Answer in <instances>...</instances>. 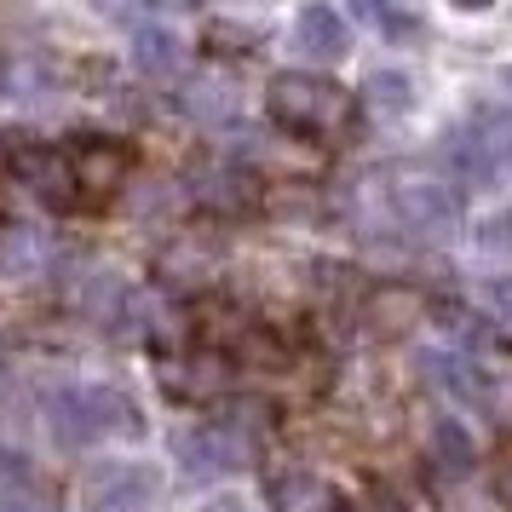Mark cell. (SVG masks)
Segmentation results:
<instances>
[{"instance_id":"obj_4","label":"cell","mask_w":512,"mask_h":512,"mask_svg":"<svg viewBox=\"0 0 512 512\" xmlns=\"http://www.w3.org/2000/svg\"><path fill=\"white\" fill-rule=\"evenodd\" d=\"M173 455H179V472L190 484H219L242 466H254L259 455V420H236V415H208L185 426L173 438Z\"/></svg>"},{"instance_id":"obj_9","label":"cell","mask_w":512,"mask_h":512,"mask_svg":"<svg viewBox=\"0 0 512 512\" xmlns=\"http://www.w3.org/2000/svg\"><path fill=\"white\" fill-rule=\"evenodd\" d=\"M52 259H58V248L47 231H35L24 219L0 225V277L6 282H41L52 271Z\"/></svg>"},{"instance_id":"obj_2","label":"cell","mask_w":512,"mask_h":512,"mask_svg":"<svg viewBox=\"0 0 512 512\" xmlns=\"http://www.w3.org/2000/svg\"><path fill=\"white\" fill-rule=\"evenodd\" d=\"M47 426L58 443L87 449V443H110V438H139L144 415L139 403L121 392V386H58L47 397Z\"/></svg>"},{"instance_id":"obj_1","label":"cell","mask_w":512,"mask_h":512,"mask_svg":"<svg viewBox=\"0 0 512 512\" xmlns=\"http://www.w3.org/2000/svg\"><path fill=\"white\" fill-rule=\"evenodd\" d=\"M369 196L386 208L392 231H409L420 242H449L461 231V196L426 167H409V162L386 167L380 179H369Z\"/></svg>"},{"instance_id":"obj_11","label":"cell","mask_w":512,"mask_h":512,"mask_svg":"<svg viewBox=\"0 0 512 512\" xmlns=\"http://www.w3.org/2000/svg\"><path fill=\"white\" fill-rule=\"evenodd\" d=\"M265 495H271V507L277 512H340L334 484L317 478L311 466H277V472L265 478Z\"/></svg>"},{"instance_id":"obj_8","label":"cell","mask_w":512,"mask_h":512,"mask_svg":"<svg viewBox=\"0 0 512 512\" xmlns=\"http://www.w3.org/2000/svg\"><path fill=\"white\" fill-rule=\"evenodd\" d=\"M6 173H12V185L35 190V196H47V202H70V162H64V150L58 144H12V156H6Z\"/></svg>"},{"instance_id":"obj_14","label":"cell","mask_w":512,"mask_h":512,"mask_svg":"<svg viewBox=\"0 0 512 512\" xmlns=\"http://www.w3.org/2000/svg\"><path fill=\"white\" fill-rule=\"evenodd\" d=\"M127 294H133V288H127L116 271H87V277H81V288H75V305H81L93 323H116L121 305H127Z\"/></svg>"},{"instance_id":"obj_10","label":"cell","mask_w":512,"mask_h":512,"mask_svg":"<svg viewBox=\"0 0 512 512\" xmlns=\"http://www.w3.org/2000/svg\"><path fill=\"white\" fill-rule=\"evenodd\" d=\"M294 52L311 58V64H334V58L351 52V24L334 6H305L294 18Z\"/></svg>"},{"instance_id":"obj_21","label":"cell","mask_w":512,"mask_h":512,"mask_svg":"<svg viewBox=\"0 0 512 512\" xmlns=\"http://www.w3.org/2000/svg\"><path fill=\"white\" fill-rule=\"evenodd\" d=\"M196 196H202V202H225V208H236V202L248 208V202H254V179H248V173H236V167H219Z\"/></svg>"},{"instance_id":"obj_6","label":"cell","mask_w":512,"mask_h":512,"mask_svg":"<svg viewBox=\"0 0 512 512\" xmlns=\"http://www.w3.org/2000/svg\"><path fill=\"white\" fill-rule=\"evenodd\" d=\"M162 478L139 461H104L81 478V512H156Z\"/></svg>"},{"instance_id":"obj_17","label":"cell","mask_w":512,"mask_h":512,"mask_svg":"<svg viewBox=\"0 0 512 512\" xmlns=\"http://www.w3.org/2000/svg\"><path fill=\"white\" fill-rule=\"evenodd\" d=\"M133 58H139V70H150V75H173V70H185V41H179L173 29L150 24V29H139Z\"/></svg>"},{"instance_id":"obj_25","label":"cell","mask_w":512,"mask_h":512,"mask_svg":"<svg viewBox=\"0 0 512 512\" xmlns=\"http://www.w3.org/2000/svg\"><path fill=\"white\" fill-rule=\"evenodd\" d=\"M478 242H484V248H512V213H501V219L478 225Z\"/></svg>"},{"instance_id":"obj_19","label":"cell","mask_w":512,"mask_h":512,"mask_svg":"<svg viewBox=\"0 0 512 512\" xmlns=\"http://www.w3.org/2000/svg\"><path fill=\"white\" fill-rule=\"evenodd\" d=\"M426 311L420 305V294L415 288H380L374 294V305H369V317H374V328H386V334H397V328H409Z\"/></svg>"},{"instance_id":"obj_23","label":"cell","mask_w":512,"mask_h":512,"mask_svg":"<svg viewBox=\"0 0 512 512\" xmlns=\"http://www.w3.org/2000/svg\"><path fill=\"white\" fill-rule=\"evenodd\" d=\"M484 305H489V317L512 334V277H489L484 282Z\"/></svg>"},{"instance_id":"obj_20","label":"cell","mask_w":512,"mask_h":512,"mask_svg":"<svg viewBox=\"0 0 512 512\" xmlns=\"http://www.w3.org/2000/svg\"><path fill=\"white\" fill-rule=\"evenodd\" d=\"M432 449H438V466H443V472H466V466H472V438H466V432H461L449 415L432 426Z\"/></svg>"},{"instance_id":"obj_5","label":"cell","mask_w":512,"mask_h":512,"mask_svg":"<svg viewBox=\"0 0 512 512\" xmlns=\"http://www.w3.org/2000/svg\"><path fill=\"white\" fill-rule=\"evenodd\" d=\"M443 162L455 167V179L472 190H495L512 179V116L507 110H478L443 139Z\"/></svg>"},{"instance_id":"obj_28","label":"cell","mask_w":512,"mask_h":512,"mask_svg":"<svg viewBox=\"0 0 512 512\" xmlns=\"http://www.w3.org/2000/svg\"><path fill=\"white\" fill-rule=\"evenodd\" d=\"M501 501H507V507H512V466H507V472H501Z\"/></svg>"},{"instance_id":"obj_12","label":"cell","mask_w":512,"mask_h":512,"mask_svg":"<svg viewBox=\"0 0 512 512\" xmlns=\"http://www.w3.org/2000/svg\"><path fill=\"white\" fill-rule=\"evenodd\" d=\"M162 386L173 397H219L225 386H231V369H225L219 351H196V357H185V363H167Z\"/></svg>"},{"instance_id":"obj_15","label":"cell","mask_w":512,"mask_h":512,"mask_svg":"<svg viewBox=\"0 0 512 512\" xmlns=\"http://www.w3.org/2000/svg\"><path fill=\"white\" fill-rule=\"evenodd\" d=\"M52 87H58V75H52L41 58H6V64H0V93L18 98V104H41Z\"/></svg>"},{"instance_id":"obj_29","label":"cell","mask_w":512,"mask_h":512,"mask_svg":"<svg viewBox=\"0 0 512 512\" xmlns=\"http://www.w3.org/2000/svg\"><path fill=\"white\" fill-rule=\"evenodd\" d=\"M340 512H351V507H340Z\"/></svg>"},{"instance_id":"obj_7","label":"cell","mask_w":512,"mask_h":512,"mask_svg":"<svg viewBox=\"0 0 512 512\" xmlns=\"http://www.w3.org/2000/svg\"><path fill=\"white\" fill-rule=\"evenodd\" d=\"M64 162H70V185L104 196V190L127 185V173H133V150H127L121 139H104V133H81V139L64 150Z\"/></svg>"},{"instance_id":"obj_3","label":"cell","mask_w":512,"mask_h":512,"mask_svg":"<svg viewBox=\"0 0 512 512\" xmlns=\"http://www.w3.org/2000/svg\"><path fill=\"white\" fill-rule=\"evenodd\" d=\"M265 110L277 121L282 133H294V139H328V133H340L351 116V93L340 81H328L317 70H282L271 75V87H265Z\"/></svg>"},{"instance_id":"obj_27","label":"cell","mask_w":512,"mask_h":512,"mask_svg":"<svg viewBox=\"0 0 512 512\" xmlns=\"http://www.w3.org/2000/svg\"><path fill=\"white\" fill-rule=\"evenodd\" d=\"M202 512H248V507H242V501H208Z\"/></svg>"},{"instance_id":"obj_16","label":"cell","mask_w":512,"mask_h":512,"mask_svg":"<svg viewBox=\"0 0 512 512\" xmlns=\"http://www.w3.org/2000/svg\"><path fill=\"white\" fill-rule=\"evenodd\" d=\"M363 93H369V110L374 116H386V121H397V116L415 110V81H409L403 70H374Z\"/></svg>"},{"instance_id":"obj_22","label":"cell","mask_w":512,"mask_h":512,"mask_svg":"<svg viewBox=\"0 0 512 512\" xmlns=\"http://www.w3.org/2000/svg\"><path fill=\"white\" fill-rule=\"evenodd\" d=\"M185 104H190V116H213V121L236 110V98H231V87H225V81H196Z\"/></svg>"},{"instance_id":"obj_24","label":"cell","mask_w":512,"mask_h":512,"mask_svg":"<svg viewBox=\"0 0 512 512\" xmlns=\"http://www.w3.org/2000/svg\"><path fill=\"white\" fill-rule=\"evenodd\" d=\"M484 409L501 420V426H512V380H489L484 386Z\"/></svg>"},{"instance_id":"obj_13","label":"cell","mask_w":512,"mask_h":512,"mask_svg":"<svg viewBox=\"0 0 512 512\" xmlns=\"http://www.w3.org/2000/svg\"><path fill=\"white\" fill-rule=\"evenodd\" d=\"M420 374L432 380V386H443L449 397H461V403H478L484 409V374L472 369L466 357H455V351H420Z\"/></svg>"},{"instance_id":"obj_26","label":"cell","mask_w":512,"mask_h":512,"mask_svg":"<svg viewBox=\"0 0 512 512\" xmlns=\"http://www.w3.org/2000/svg\"><path fill=\"white\" fill-rule=\"evenodd\" d=\"M0 512H52V507H41V501H6Z\"/></svg>"},{"instance_id":"obj_18","label":"cell","mask_w":512,"mask_h":512,"mask_svg":"<svg viewBox=\"0 0 512 512\" xmlns=\"http://www.w3.org/2000/svg\"><path fill=\"white\" fill-rule=\"evenodd\" d=\"M213 259H219V248H213V242H202V248H196V236H179V242L162 254V265H156V271H162L167 282H202L213 271Z\"/></svg>"}]
</instances>
